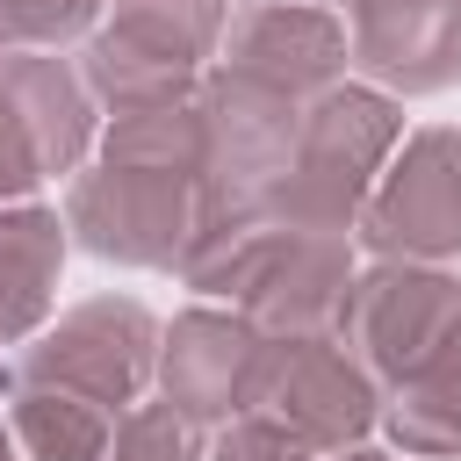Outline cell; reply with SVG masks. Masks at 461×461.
<instances>
[{
	"label": "cell",
	"mask_w": 461,
	"mask_h": 461,
	"mask_svg": "<svg viewBox=\"0 0 461 461\" xmlns=\"http://www.w3.org/2000/svg\"><path fill=\"white\" fill-rule=\"evenodd\" d=\"M108 0H0V50H65L86 43Z\"/></svg>",
	"instance_id": "18"
},
{
	"label": "cell",
	"mask_w": 461,
	"mask_h": 461,
	"mask_svg": "<svg viewBox=\"0 0 461 461\" xmlns=\"http://www.w3.org/2000/svg\"><path fill=\"white\" fill-rule=\"evenodd\" d=\"M65 267V216L43 202H0V346L29 339L50 317Z\"/></svg>",
	"instance_id": "14"
},
{
	"label": "cell",
	"mask_w": 461,
	"mask_h": 461,
	"mask_svg": "<svg viewBox=\"0 0 461 461\" xmlns=\"http://www.w3.org/2000/svg\"><path fill=\"white\" fill-rule=\"evenodd\" d=\"M65 230L115 267H180L187 238L202 230V173L94 151L65 194Z\"/></svg>",
	"instance_id": "6"
},
{
	"label": "cell",
	"mask_w": 461,
	"mask_h": 461,
	"mask_svg": "<svg viewBox=\"0 0 461 461\" xmlns=\"http://www.w3.org/2000/svg\"><path fill=\"white\" fill-rule=\"evenodd\" d=\"M0 461H14V432L7 425H0Z\"/></svg>",
	"instance_id": "22"
},
{
	"label": "cell",
	"mask_w": 461,
	"mask_h": 461,
	"mask_svg": "<svg viewBox=\"0 0 461 461\" xmlns=\"http://www.w3.org/2000/svg\"><path fill=\"white\" fill-rule=\"evenodd\" d=\"M238 418L295 439L303 454H346L375 432L382 389L339 346V331H259Z\"/></svg>",
	"instance_id": "3"
},
{
	"label": "cell",
	"mask_w": 461,
	"mask_h": 461,
	"mask_svg": "<svg viewBox=\"0 0 461 461\" xmlns=\"http://www.w3.org/2000/svg\"><path fill=\"white\" fill-rule=\"evenodd\" d=\"M202 461H317V454H303L295 439H281V432H267V425H252V418H230Z\"/></svg>",
	"instance_id": "20"
},
{
	"label": "cell",
	"mask_w": 461,
	"mask_h": 461,
	"mask_svg": "<svg viewBox=\"0 0 461 461\" xmlns=\"http://www.w3.org/2000/svg\"><path fill=\"white\" fill-rule=\"evenodd\" d=\"M180 281L223 295L259 331H331L353 288V245L339 230H295L274 216H216L187 238Z\"/></svg>",
	"instance_id": "1"
},
{
	"label": "cell",
	"mask_w": 461,
	"mask_h": 461,
	"mask_svg": "<svg viewBox=\"0 0 461 461\" xmlns=\"http://www.w3.org/2000/svg\"><path fill=\"white\" fill-rule=\"evenodd\" d=\"M43 180V158H36V137L22 122V108L7 101L0 86V202H29V187Z\"/></svg>",
	"instance_id": "19"
},
{
	"label": "cell",
	"mask_w": 461,
	"mask_h": 461,
	"mask_svg": "<svg viewBox=\"0 0 461 461\" xmlns=\"http://www.w3.org/2000/svg\"><path fill=\"white\" fill-rule=\"evenodd\" d=\"M194 108H202V223L259 216L288 173L310 101H295L267 79H245L230 65H209L194 79Z\"/></svg>",
	"instance_id": "7"
},
{
	"label": "cell",
	"mask_w": 461,
	"mask_h": 461,
	"mask_svg": "<svg viewBox=\"0 0 461 461\" xmlns=\"http://www.w3.org/2000/svg\"><path fill=\"white\" fill-rule=\"evenodd\" d=\"M223 22L230 0H108V22H94L79 50V79L108 115L194 94L223 43Z\"/></svg>",
	"instance_id": "4"
},
{
	"label": "cell",
	"mask_w": 461,
	"mask_h": 461,
	"mask_svg": "<svg viewBox=\"0 0 461 461\" xmlns=\"http://www.w3.org/2000/svg\"><path fill=\"white\" fill-rule=\"evenodd\" d=\"M331 461H389V454H375V447H346V454H331ZM411 461V454H403Z\"/></svg>",
	"instance_id": "21"
},
{
	"label": "cell",
	"mask_w": 461,
	"mask_h": 461,
	"mask_svg": "<svg viewBox=\"0 0 461 461\" xmlns=\"http://www.w3.org/2000/svg\"><path fill=\"white\" fill-rule=\"evenodd\" d=\"M375 425L411 461H461V317H454V331L439 339V353L411 382L382 389V418Z\"/></svg>",
	"instance_id": "15"
},
{
	"label": "cell",
	"mask_w": 461,
	"mask_h": 461,
	"mask_svg": "<svg viewBox=\"0 0 461 461\" xmlns=\"http://www.w3.org/2000/svg\"><path fill=\"white\" fill-rule=\"evenodd\" d=\"M216 65L245 72V79H267L295 101H317L324 86L346 79V22L324 14V7H303V0H252L238 22H223V43H216Z\"/></svg>",
	"instance_id": "11"
},
{
	"label": "cell",
	"mask_w": 461,
	"mask_h": 461,
	"mask_svg": "<svg viewBox=\"0 0 461 461\" xmlns=\"http://www.w3.org/2000/svg\"><path fill=\"white\" fill-rule=\"evenodd\" d=\"M151 375H158V317L137 295H94V303H72L58 324H36L29 346L0 367V389L7 382L65 389L122 418L130 403H144Z\"/></svg>",
	"instance_id": "5"
},
{
	"label": "cell",
	"mask_w": 461,
	"mask_h": 461,
	"mask_svg": "<svg viewBox=\"0 0 461 461\" xmlns=\"http://www.w3.org/2000/svg\"><path fill=\"white\" fill-rule=\"evenodd\" d=\"M461 317V281L447 267H425V259H375L353 274L346 288V310H339V346L375 375V389H396L411 382L439 339L454 331Z\"/></svg>",
	"instance_id": "8"
},
{
	"label": "cell",
	"mask_w": 461,
	"mask_h": 461,
	"mask_svg": "<svg viewBox=\"0 0 461 461\" xmlns=\"http://www.w3.org/2000/svg\"><path fill=\"white\" fill-rule=\"evenodd\" d=\"M202 425L180 418L173 403H130L108 432V454L101 461H202Z\"/></svg>",
	"instance_id": "17"
},
{
	"label": "cell",
	"mask_w": 461,
	"mask_h": 461,
	"mask_svg": "<svg viewBox=\"0 0 461 461\" xmlns=\"http://www.w3.org/2000/svg\"><path fill=\"white\" fill-rule=\"evenodd\" d=\"M7 432L29 461H101L108 454V432L115 418L86 396H65V389H29V382H7Z\"/></svg>",
	"instance_id": "16"
},
{
	"label": "cell",
	"mask_w": 461,
	"mask_h": 461,
	"mask_svg": "<svg viewBox=\"0 0 461 461\" xmlns=\"http://www.w3.org/2000/svg\"><path fill=\"white\" fill-rule=\"evenodd\" d=\"M252 353H259V324L252 317H238V310H180L158 331V375L151 382L180 418H194L209 432V425L238 418Z\"/></svg>",
	"instance_id": "12"
},
{
	"label": "cell",
	"mask_w": 461,
	"mask_h": 461,
	"mask_svg": "<svg viewBox=\"0 0 461 461\" xmlns=\"http://www.w3.org/2000/svg\"><path fill=\"white\" fill-rule=\"evenodd\" d=\"M353 230L375 259H461V130H411L375 173Z\"/></svg>",
	"instance_id": "9"
},
{
	"label": "cell",
	"mask_w": 461,
	"mask_h": 461,
	"mask_svg": "<svg viewBox=\"0 0 461 461\" xmlns=\"http://www.w3.org/2000/svg\"><path fill=\"white\" fill-rule=\"evenodd\" d=\"M346 58L382 94H439L461 79V0H339Z\"/></svg>",
	"instance_id": "10"
},
{
	"label": "cell",
	"mask_w": 461,
	"mask_h": 461,
	"mask_svg": "<svg viewBox=\"0 0 461 461\" xmlns=\"http://www.w3.org/2000/svg\"><path fill=\"white\" fill-rule=\"evenodd\" d=\"M0 86H7V101L22 108V122L36 137L43 180L79 173L94 158V94L58 50H7L0 58Z\"/></svg>",
	"instance_id": "13"
},
{
	"label": "cell",
	"mask_w": 461,
	"mask_h": 461,
	"mask_svg": "<svg viewBox=\"0 0 461 461\" xmlns=\"http://www.w3.org/2000/svg\"><path fill=\"white\" fill-rule=\"evenodd\" d=\"M396 144H403V108H396V94H382V86H367V79L324 86V94L303 108L288 173H281V187L267 194L259 216L295 223V230H339V238H346V230L360 223V202H367V187H375V173L389 166Z\"/></svg>",
	"instance_id": "2"
}]
</instances>
